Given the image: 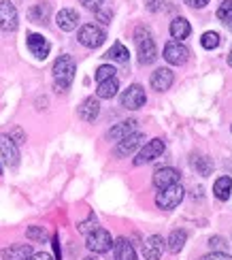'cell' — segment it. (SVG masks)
<instances>
[{
  "mask_svg": "<svg viewBox=\"0 0 232 260\" xmlns=\"http://www.w3.org/2000/svg\"><path fill=\"white\" fill-rule=\"evenodd\" d=\"M56 24L64 32H73L77 26H79V13H77L75 9H60L58 15H56Z\"/></svg>",
  "mask_w": 232,
  "mask_h": 260,
  "instance_id": "2e32d148",
  "label": "cell"
},
{
  "mask_svg": "<svg viewBox=\"0 0 232 260\" xmlns=\"http://www.w3.org/2000/svg\"><path fill=\"white\" fill-rule=\"evenodd\" d=\"M169 30H171V37H173V39L181 41V39H187V37H190L192 26H190V21H187L185 17H175V19L171 21Z\"/></svg>",
  "mask_w": 232,
  "mask_h": 260,
  "instance_id": "7402d4cb",
  "label": "cell"
},
{
  "mask_svg": "<svg viewBox=\"0 0 232 260\" xmlns=\"http://www.w3.org/2000/svg\"><path fill=\"white\" fill-rule=\"evenodd\" d=\"M85 245H87V250L94 252V254H107L113 247L111 233L101 229V226H96L92 233L85 235Z\"/></svg>",
  "mask_w": 232,
  "mask_h": 260,
  "instance_id": "3957f363",
  "label": "cell"
},
{
  "mask_svg": "<svg viewBox=\"0 0 232 260\" xmlns=\"http://www.w3.org/2000/svg\"><path fill=\"white\" fill-rule=\"evenodd\" d=\"M113 256L115 260H137L135 247H132V243L126 237H119L117 241H113Z\"/></svg>",
  "mask_w": 232,
  "mask_h": 260,
  "instance_id": "ffe728a7",
  "label": "cell"
},
{
  "mask_svg": "<svg viewBox=\"0 0 232 260\" xmlns=\"http://www.w3.org/2000/svg\"><path fill=\"white\" fill-rule=\"evenodd\" d=\"M164 250H167V241L160 235H151L149 239L143 243V258L145 260H160Z\"/></svg>",
  "mask_w": 232,
  "mask_h": 260,
  "instance_id": "5bb4252c",
  "label": "cell"
},
{
  "mask_svg": "<svg viewBox=\"0 0 232 260\" xmlns=\"http://www.w3.org/2000/svg\"><path fill=\"white\" fill-rule=\"evenodd\" d=\"M49 17H51L49 3H39L35 7H30V11H28V19L32 24H47Z\"/></svg>",
  "mask_w": 232,
  "mask_h": 260,
  "instance_id": "44dd1931",
  "label": "cell"
},
{
  "mask_svg": "<svg viewBox=\"0 0 232 260\" xmlns=\"http://www.w3.org/2000/svg\"><path fill=\"white\" fill-rule=\"evenodd\" d=\"M137 126H139L137 120H124V122L115 124L111 130H109V133H107V139H109V141H121V139L130 137L132 133H137Z\"/></svg>",
  "mask_w": 232,
  "mask_h": 260,
  "instance_id": "e0dca14e",
  "label": "cell"
},
{
  "mask_svg": "<svg viewBox=\"0 0 232 260\" xmlns=\"http://www.w3.org/2000/svg\"><path fill=\"white\" fill-rule=\"evenodd\" d=\"M162 3L164 0H145V7H147V11H151V13H158L162 9Z\"/></svg>",
  "mask_w": 232,
  "mask_h": 260,
  "instance_id": "8d00e7d4",
  "label": "cell"
},
{
  "mask_svg": "<svg viewBox=\"0 0 232 260\" xmlns=\"http://www.w3.org/2000/svg\"><path fill=\"white\" fill-rule=\"evenodd\" d=\"M79 3L85 7V9H90V11H94V13H96V11L98 9H101L103 7V0H79Z\"/></svg>",
  "mask_w": 232,
  "mask_h": 260,
  "instance_id": "d590c367",
  "label": "cell"
},
{
  "mask_svg": "<svg viewBox=\"0 0 232 260\" xmlns=\"http://www.w3.org/2000/svg\"><path fill=\"white\" fill-rule=\"evenodd\" d=\"M0 175H3V162H0Z\"/></svg>",
  "mask_w": 232,
  "mask_h": 260,
  "instance_id": "f6af8a7d",
  "label": "cell"
},
{
  "mask_svg": "<svg viewBox=\"0 0 232 260\" xmlns=\"http://www.w3.org/2000/svg\"><path fill=\"white\" fill-rule=\"evenodd\" d=\"M53 85L58 92H66L71 88V83L75 81V73H77V64L71 56H60L53 62Z\"/></svg>",
  "mask_w": 232,
  "mask_h": 260,
  "instance_id": "7a4b0ae2",
  "label": "cell"
},
{
  "mask_svg": "<svg viewBox=\"0 0 232 260\" xmlns=\"http://www.w3.org/2000/svg\"><path fill=\"white\" fill-rule=\"evenodd\" d=\"M19 17H17V9L11 0H0V30L3 32H13L17 30Z\"/></svg>",
  "mask_w": 232,
  "mask_h": 260,
  "instance_id": "9c48e42d",
  "label": "cell"
},
{
  "mask_svg": "<svg viewBox=\"0 0 232 260\" xmlns=\"http://www.w3.org/2000/svg\"><path fill=\"white\" fill-rule=\"evenodd\" d=\"M77 39H79V43L83 47L87 49H96V47H101L107 35H105V30L103 28H98L94 24H85L79 28V32H77Z\"/></svg>",
  "mask_w": 232,
  "mask_h": 260,
  "instance_id": "5b68a950",
  "label": "cell"
},
{
  "mask_svg": "<svg viewBox=\"0 0 232 260\" xmlns=\"http://www.w3.org/2000/svg\"><path fill=\"white\" fill-rule=\"evenodd\" d=\"M83 260H96V258H94V256H85Z\"/></svg>",
  "mask_w": 232,
  "mask_h": 260,
  "instance_id": "7bdbcfd3",
  "label": "cell"
},
{
  "mask_svg": "<svg viewBox=\"0 0 232 260\" xmlns=\"http://www.w3.org/2000/svg\"><path fill=\"white\" fill-rule=\"evenodd\" d=\"M119 101H121V107H126V109H130V111H137L147 103V94H145V90H143V85L132 83L128 90L121 92Z\"/></svg>",
  "mask_w": 232,
  "mask_h": 260,
  "instance_id": "8992f818",
  "label": "cell"
},
{
  "mask_svg": "<svg viewBox=\"0 0 232 260\" xmlns=\"http://www.w3.org/2000/svg\"><path fill=\"white\" fill-rule=\"evenodd\" d=\"M217 17L224 21V24H230L232 21V0H224L217 9Z\"/></svg>",
  "mask_w": 232,
  "mask_h": 260,
  "instance_id": "4dcf8cb0",
  "label": "cell"
},
{
  "mask_svg": "<svg viewBox=\"0 0 232 260\" xmlns=\"http://www.w3.org/2000/svg\"><path fill=\"white\" fill-rule=\"evenodd\" d=\"M26 237L30 241H37V243H45L47 241V231L43 226H30L26 231Z\"/></svg>",
  "mask_w": 232,
  "mask_h": 260,
  "instance_id": "f1b7e54d",
  "label": "cell"
},
{
  "mask_svg": "<svg viewBox=\"0 0 232 260\" xmlns=\"http://www.w3.org/2000/svg\"><path fill=\"white\" fill-rule=\"evenodd\" d=\"M190 165H192V169H196L198 173H201L203 177L211 175V171H213V160L209 156H203V154H192Z\"/></svg>",
  "mask_w": 232,
  "mask_h": 260,
  "instance_id": "d4e9b609",
  "label": "cell"
},
{
  "mask_svg": "<svg viewBox=\"0 0 232 260\" xmlns=\"http://www.w3.org/2000/svg\"><path fill=\"white\" fill-rule=\"evenodd\" d=\"M35 250H32V245L28 243H15V245H9L3 250V258L5 260H30Z\"/></svg>",
  "mask_w": 232,
  "mask_h": 260,
  "instance_id": "ac0fdd59",
  "label": "cell"
},
{
  "mask_svg": "<svg viewBox=\"0 0 232 260\" xmlns=\"http://www.w3.org/2000/svg\"><path fill=\"white\" fill-rule=\"evenodd\" d=\"M0 156H3V162L7 167L15 169L19 165V149L17 143L9 135H0Z\"/></svg>",
  "mask_w": 232,
  "mask_h": 260,
  "instance_id": "30bf717a",
  "label": "cell"
},
{
  "mask_svg": "<svg viewBox=\"0 0 232 260\" xmlns=\"http://www.w3.org/2000/svg\"><path fill=\"white\" fill-rule=\"evenodd\" d=\"M219 43H222V39H219V35H217V32H213V30L205 32L203 39H201V45H203L205 49H217Z\"/></svg>",
  "mask_w": 232,
  "mask_h": 260,
  "instance_id": "83f0119b",
  "label": "cell"
},
{
  "mask_svg": "<svg viewBox=\"0 0 232 260\" xmlns=\"http://www.w3.org/2000/svg\"><path fill=\"white\" fill-rule=\"evenodd\" d=\"M79 117L83 122H94L98 113H101V103H98V99H94V96H90V99H85L81 105H79Z\"/></svg>",
  "mask_w": 232,
  "mask_h": 260,
  "instance_id": "d6986e66",
  "label": "cell"
},
{
  "mask_svg": "<svg viewBox=\"0 0 232 260\" xmlns=\"http://www.w3.org/2000/svg\"><path fill=\"white\" fill-rule=\"evenodd\" d=\"M185 241H187V233H185L183 229H177V231L171 233V237L167 239V250H169L171 254H179V252L183 250Z\"/></svg>",
  "mask_w": 232,
  "mask_h": 260,
  "instance_id": "cb8c5ba5",
  "label": "cell"
},
{
  "mask_svg": "<svg viewBox=\"0 0 232 260\" xmlns=\"http://www.w3.org/2000/svg\"><path fill=\"white\" fill-rule=\"evenodd\" d=\"M26 45H28V51L39 60H45L49 56V51H51V43L43 35H35V32H30L28 35Z\"/></svg>",
  "mask_w": 232,
  "mask_h": 260,
  "instance_id": "8fae6325",
  "label": "cell"
},
{
  "mask_svg": "<svg viewBox=\"0 0 232 260\" xmlns=\"http://www.w3.org/2000/svg\"><path fill=\"white\" fill-rule=\"evenodd\" d=\"M164 149H167V143H164L162 139H151V141H147V143L143 145V147H141V151L137 154L135 165H137V167L147 165V162L160 158V156L164 154Z\"/></svg>",
  "mask_w": 232,
  "mask_h": 260,
  "instance_id": "52a82bcc",
  "label": "cell"
},
{
  "mask_svg": "<svg viewBox=\"0 0 232 260\" xmlns=\"http://www.w3.org/2000/svg\"><path fill=\"white\" fill-rule=\"evenodd\" d=\"M183 197H185V190L179 186V183H175V186H169V188H164V190L158 192L156 205L164 211H171L175 207H179V203L183 201Z\"/></svg>",
  "mask_w": 232,
  "mask_h": 260,
  "instance_id": "277c9868",
  "label": "cell"
},
{
  "mask_svg": "<svg viewBox=\"0 0 232 260\" xmlns=\"http://www.w3.org/2000/svg\"><path fill=\"white\" fill-rule=\"evenodd\" d=\"M230 192H232V177H230V175L217 177L215 183H213V194H215V199L228 201V199H230Z\"/></svg>",
  "mask_w": 232,
  "mask_h": 260,
  "instance_id": "603a6c76",
  "label": "cell"
},
{
  "mask_svg": "<svg viewBox=\"0 0 232 260\" xmlns=\"http://www.w3.org/2000/svg\"><path fill=\"white\" fill-rule=\"evenodd\" d=\"M11 139H13L15 141V143H24V141H26V135H24V130H21V128H15L13 130V133H11L9 135Z\"/></svg>",
  "mask_w": 232,
  "mask_h": 260,
  "instance_id": "74e56055",
  "label": "cell"
},
{
  "mask_svg": "<svg viewBox=\"0 0 232 260\" xmlns=\"http://www.w3.org/2000/svg\"><path fill=\"white\" fill-rule=\"evenodd\" d=\"M201 260H232V256H230V254H226V252H211V254L203 256Z\"/></svg>",
  "mask_w": 232,
  "mask_h": 260,
  "instance_id": "e575fe53",
  "label": "cell"
},
{
  "mask_svg": "<svg viewBox=\"0 0 232 260\" xmlns=\"http://www.w3.org/2000/svg\"><path fill=\"white\" fill-rule=\"evenodd\" d=\"M117 90H119V81H117V77L107 79V81H101V83H98V90H96V99H105V101H109V99H113V96L117 94Z\"/></svg>",
  "mask_w": 232,
  "mask_h": 260,
  "instance_id": "484cf974",
  "label": "cell"
},
{
  "mask_svg": "<svg viewBox=\"0 0 232 260\" xmlns=\"http://www.w3.org/2000/svg\"><path fill=\"white\" fill-rule=\"evenodd\" d=\"M179 177L181 173L173 169V167H162L158 169L156 173H153V186H156L158 190H164L169 186H175V183H179Z\"/></svg>",
  "mask_w": 232,
  "mask_h": 260,
  "instance_id": "4fadbf2b",
  "label": "cell"
},
{
  "mask_svg": "<svg viewBox=\"0 0 232 260\" xmlns=\"http://www.w3.org/2000/svg\"><path fill=\"white\" fill-rule=\"evenodd\" d=\"M183 3L187 7H192V9H203V7L209 5V0H183Z\"/></svg>",
  "mask_w": 232,
  "mask_h": 260,
  "instance_id": "f35d334b",
  "label": "cell"
},
{
  "mask_svg": "<svg viewBox=\"0 0 232 260\" xmlns=\"http://www.w3.org/2000/svg\"><path fill=\"white\" fill-rule=\"evenodd\" d=\"M94 229H96V218H94V215H90V220H85V222L79 224V233H83V235L92 233Z\"/></svg>",
  "mask_w": 232,
  "mask_h": 260,
  "instance_id": "836d02e7",
  "label": "cell"
},
{
  "mask_svg": "<svg viewBox=\"0 0 232 260\" xmlns=\"http://www.w3.org/2000/svg\"><path fill=\"white\" fill-rule=\"evenodd\" d=\"M105 58L107 60H113V62H128L130 53H128V47L121 45V43L117 41V43H113V45H111V49L105 53Z\"/></svg>",
  "mask_w": 232,
  "mask_h": 260,
  "instance_id": "4316f807",
  "label": "cell"
},
{
  "mask_svg": "<svg viewBox=\"0 0 232 260\" xmlns=\"http://www.w3.org/2000/svg\"><path fill=\"white\" fill-rule=\"evenodd\" d=\"M51 245H53V252H56V256L60 258V241H58V235L53 237V243H51Z\"/></svg>",
  "mask_w": 232,
  "mask_h": 260,
  "instance_id": "60d3db41",
  "label": "cell"
},
{
  "mask_svg": "<svg viewBox=\"0 0 232 260\" xmlns=\"http://www.w3.org/2000/svg\"><path fill=\"white\" fill-rule=\"evenodd\" d=\"M96 17H98V21H101V24H105V26H107V24H111L113 11H111V9H103V7H101V9L96 11Z\"/></svg>",
  "mask_w": 232,
  "mask_h": 260,
  "instance_id": "1f68e13d",
  "label": "cell"
},
{
  "mask_svg": "<svg viewBox=\"0 0 232 260\" xmlns=\"http://www.w3.org/2000/svg\"><path fill=\"white\" fill-rule=\"evenodd\" d=\"M30 260H53V256L47 254V252H39V254H32Z\"/></svg>",
  "mask_w": 232,
  "mask_h": 260,
  "instance_id": "ab89813d",
  "label": "cell"
},
{
  "mask_svg": "<svg viewBox=\"0 0 232 260\" xmlns=\"http://www.w3.org/2000/svg\"><path fill=\"white\" fill-rule=\"evenodd\" d=\"M115 73H117V71H115L113 64H103V67L96 69V81L101 83V81H107V79H113Z\"/></svg>",
  "mask_w": 232,
  "mask_h": 260,
  "instance_id": "f546056e",
  "label": "cell"
},
{
  "mask_svg": "<svg viewBox=\"0 0 232 260\" xmlns=\"http://www.w3.org/2000/svg\"><path fill=\"white\" fill-rule=\"evenodd\" d=\"M143 141H145V135H141V133H132L130 137L117 141V145H115V149H113V156H115V158H126V156H130L132 151L141 147Z\"/></svg>",
  "mask_w": 232,
  "mask_h": 260,
  "instance_id": "7c38bea8",
  "label": "cell"
},
{
  "mask_svg": "<svg viewBox=\"0 0 232 260\" xmlns=\"http://www.w3.org/2000/svg\"><path fill=\"white\" fill-rule=\"evenodd\" d=\"M228 64H230V67H232V51H230V56H228Z\"/></svg>",
  "mask_w": 232,
  "mask_h": 260,
  "instance_id": "b9f144b4",
  "label": "cell"
},
{
  "mask_svg": "<svg viewBox=\"0 0 232 260\" xmlns=\"http://www.w3.org/2000/svg\"><path fill=\"white\" fill-rule=\"evenodd\" d=\"M135 43H137V53H139V62L143 67L147 64H153L158 60V47H156V41H153L151 30L145 26H139L135 30Z\"/></svg>",
  "mask_w": 232,
  "mask_h": 260,
  "instance_id": "6da1fadb",
  "label": "cell"
},
{
  "mask_svg": "<svg viewBox=\"0 0 232 260\" xmlns=\"http://www.w3.org/2000/svg\"><path fill=\"white\" fill-rule=\"evenodd\" d=\"M164 60L173 67H181L190 60V49H187L181 41H169L164 45Z\"/></svg>",
  "mask_w": 232,
  "mask_h": 260,
  "instance_id": "ba28073f",
  "label": "cell"
},
{
  "mask_svg": "<svg viewBox=\"0 0 232 260\" xmlns=\"http://www.w3.org/2000/svg\"><path fill=\"white\" fill-rule=\"evenodd\" d=\"M228 26V30H232V21H230V24H226Z\"/></svg>",
  "mask_w": 232,
  "mask_h": 260,
  "instance_id": "ee69618b",
  "label": "cell"
},
{
  "mask_svg": "<svg viewBox=\"0 0 232 260\" xmlns=\"http://www.w3.org/2000/svg\"><path fill=\"white\" fill-rule=\"evenodd\" d=\"M173 81H175V75L171 69H156L151 73V79H149L151 88L156 92H167L173 85Z\"/></svg>",
  "mask_w": 232,
  "mask_h": 260,
  "instance_id": "9a60e30c",
  "label": "cell"
},
{
  "mask_svg": "<svg viewBox=\"0 0 232 260\" xmlns=\"http://www.w3.org/2000/svg\"><path fill=\"white\" fill-rule=\"evenodd\" d=\"M226 245L228 243H226V239H222V237H211V239H209V247L215 252H224Z\"/></svg>",
  "mask_w": 232,
  "mask_h": 260,
  "instance_id": "d6a6232c",
  "label": "cell"
}]
</instances>
